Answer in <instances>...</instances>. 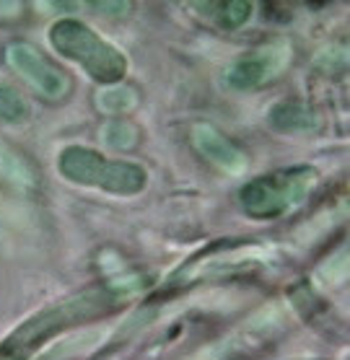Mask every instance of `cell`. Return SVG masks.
<instances>
[{
  "label": "cell",
  "mask_w": 350,
  "mask_h": 360,
  "mask_svg": "<svg viewBox=\"0 0 350 360\" xmlns=\"http://www.w3.org/2000/svg\"><path fill=\"white\" fill-rule=\"evenodd\" d=\"M49 44L63 58L81 65L89 73V78H94L96 83L112 86V83L123 81L127 73V58L123 52L78 18L55 21L49 29Z\"/></svg>",
  "instance_id": "1"
},
{
  "label": "cell",
  "mask_w": 350,
  "mask_h": 360,
  "mask_svg": "<svg viewBox=\"0 0 350 360\" xmlns=\"http://www.w3.org/2000/svg\"><path fill=\"white\" fill-rule=\"evenodd\" d=\"M319 174L311 166H291L257 176L239 192V205L254 221H273L296 210L317 187Z\"/></svg>",
  "instance_id": "2"
},
{
  "label": "cell",
  "mask_w": 350,
  "mask_h": 360,
  "mask_svg": "<svg viewBox=\"0 0 350 360\" xmlns=\"http://www.w3.org/2000/svg\"><path fill=\"white\" fill-rule=\"evenodd\" d=\"M57 172L73 184L101 189L109 195H138L148 184V174L140 164L104 158L83 146H68L57 158Z\"/></svg>",
  "instance_id": "3"
},
{
  "label": "cell",
  "mask_w": 350,
  "mask_h": 360,
  "mask_svg": "<svg viewBox=\"0 0 350 360\" xmlns=\"http://www.w3.org/2000/svg\"><path fill=\"white\" fill-rule=\"evenodd\" d=\"M6 63L47 101H60L70 94V75L29 41H11L6 47Z\"/></svg>",
  "instance_id": "4"
},
{
  "label": "cell",
  "mask_w": 350,
  "mask_h": 360,
  "mask_svg": "<svg viewBox=\"0 0 350 360\" xmlns=\"http://www.w3.org/2000/svg\"><path fill=\"white\" fill-rule=\"evenodd\" d=\"M291 60V47L285 41H273L246 52L226 70V83L234 91H254L275 78Z\"/></svg>",
  "instance_id": "5"
},
{
  "label": "cell",
  "mask_w": 350,
  "mask_h": 360,
  "mask_svg": "<svg viewBox=\"0 0 350 360\" xmlns=\"http://www.w3.org/2000/svg\"><path fill=\"white\" fill-rule=\"evenodd\" d=\"M192 148L208 161L211 166H215L223 174H239L246 169V156L239 150L231 140L223 135L220 130H215L213 124H195L189 132Z\"/></svg>",
  "instance_id": "6"
},
{
  "label": "cell",
  "mask_w": 350,
  "mask_h": 360,
  "mask_svg": "<svg viewBox=\"0 0 350 360\" xmlns=\"http://www.w3.org/2000/svg\"><path fill=\"white\" fill-rule=\"evenodd\" d=\"M270 124L277 132H311L319 127V117L309 104H304L299 98H285L273 107Z\"/></svg>",
  "instance_id": "7"
},
{
  "label": "cell",
  "mask_w": 350,
  "mask_h": 360,
  "mask_svg": "<svg viewBox=\"0 0 350 360\" xmlns=\"http://www.w3.org/2000/svg\"><path fill=\"white\" fill-rule=\"evenodd\" d=\"M213 18L218 21L220 29H239L252 16V3L244 0H231V3H213Z\"/></svg>",
  "instance_id": "8"
},
{
  "label": "cell",
  "mask_w": 350,
  "mask_h": 360,
  "mask_svg": "<svg viewBox=\"0 0 350 360\" xmlns=\"http://www.w3.org/2000/svg\"><path fill=\"white\" fill-rule=\"evenodd\" d=\"M29 117V107H26V98L18 94L13 86L8 83H0V120L6 122H24Z\"/></svg>",
  "instance_id": "9"
},
{
  "label": "cell",
  "mask_w": 350,
  "mask_h": 360,
  "mask_svg": "<svg viewBox=\"0 0 350 360\" xmlns=\"http://www.w3.org/2000/svg\"><path fill=\"white\" fill-rule=\"evenodd\" d=\"M135 104H138V96H135L132 89H112V91H104L99 96V107L104 109V112H109V115L130 112Z\"/></svg>",
  "instance_id": "10"
},
{
  "label": "cell",
  "mask_w": 350,
  "mask_h": 360,
  "mask_svg": "<svg viewBox=\"0 0 350 360\" xmlns=\"http://www.w3.org/2000/svg\"><path fill=\"white\" fill-rule=\"evenodd\" d=\"M104 138H106V143L114 148H132L135 140H138V132H135V127H130V124L114 122L106 127Z\"/></svg>",
  "instance_id": "11"
}]
</instances>
